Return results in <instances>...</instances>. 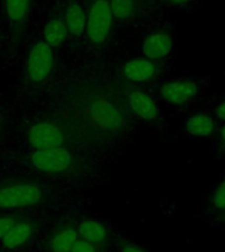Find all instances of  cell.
<instances>
[{"label":"cell","mask_w":225,"mask_h":252,"mask_svg":"<svg viewBox=\"0 0 225 252\" xmlns=\"http://www.w3.org/2000/svg\"><path fill=\"white\" fill-rule=\"evenodd\" d=\"M203 105L211 110V113L215 116L219 125L225 124V94L221 96H211L205 100Z\"/></svg>","instance_id":"cell-20"},{"label":"cell","mask_w":225,"mask_h":252,"mask_svg":"<svg viewBox=\"0 0 225 252\" xmlns=\"http://www.w3.org/2000/svg\"><path fill=\"white\" fill-rule=\"evenodd\" d=\"M113 25V16L108 0H94L87 13L86 34L92 45H102L108 39Z\"/></svg>","instance_id":"cell-7"},{"label":"cell","mask_w":225,"mask_h":252,"mask_svg":"<svg viewBox=\"0 0 225 252\" xmlns=\"http://www.w3.org/2000/svg\"><path fill=\"white\" fill-rule=\"evenodd\" d=\"M211 88L208 78L170 75L149 87L159 104L175 114L188 113L205 102Z\"/></svg>","instance_id":"cell-1"},{"label":"cell","mask_w":225,"mask_h":252,"mask_svg":"<svg viewBox=\"0 0 225 252\" xmlns=\"http://www.w3.org/2000/svg\"><path fill=\"white\" fill-rule=\"evenodd\" d=\"M4 4L8 17L12 21L21 23L25 19L29 8V0H4Z\"/></svg>","instance_id":"cell-19"},{"label":"cell","mask_w":225,"mask_h":252,"mask_svg":"<svg viewBox=\"0 0 225 252\" xmlns=\"http://www.w3.org/2000/svg\"><path fill=\"white\" fill-rule=\"evenodd\" d=\"M151 1L155 4H158V5H161V7L163 8V0H151ZM163 9H165V8H163Z\"/></svg>","instance_id":"cell-26"},{"label":"cell","mask_w":225,"mask_h":252,"mask_svg":"<svg viewBox=\"0 0 225 252\" xmlns=\"http://www.w3.org/2000/svg\"><path fill=\"white\" fill-rule=\"evenodd\" d=\"M42 188L33 183H13L0 188V209L33 206L42 201Z\"/></svg>","instance_id":"cell-8"},{"label":"cell","mask_w":225,"mask_h":252,"mask_svg":"<svg viewBox=\"0 0 225 252\" xmlns=\"http://www.w3.org/2000/svg\"><path fill=\"white\" fill-rule=\"evenodd\" d=\"M78 239L79 236L76 230L62 228L51 236V239L49 240V250L51 252H70Z\"/></svg>","instance_id":"cell-18"},{"label":"cell","mask_w":225,"mask_h":252,"mask_svg":"<svg viewBox=\"0 0 225 252\" xmlns=\"http://www.w3.org/2000/svg\"><path fill=\"white\" fill-rule=\"evenodd\" d=\"M76 232H78L79 239L87 240L92 244L103 243L108 236V228L106 227V224L95 220H83L82 223L79 224Z\"/></svg>","instance_id":"cell-16"},{"label":"cell","mask_w":225,"mask_h":252,"mask_svg":"<svg viewBox=\"0 0 225 252\" xmlns=\"http://www.w3.org/2000/svg\"><path fill=\"white\" fill-rule=\"evenodd\" d=\"M31 163L38 172L57 175L70 168L73 164V154L63 146L33 150L31 154Z\"/></svg>","instance_id":"cell-9"},{"label":"cell","mask_w":225,"mask_h":252,"mask_svg":"<svg viewBox=\"0 0 225 252\" xmlns=\"http://www.w3.org/2000/svg\"><path fill=\"white\" fill-rule=\"evenodd\" d=\"M27 141L33 150L59 147L66 141V134L54 122L38 121L28 127Z\"/></svg>","instance_id":"cell-11"},{"label":"cell","mask_w":225,"mask_h":252,"mask_svg":"<svg viewBox=\"0 0 225 252\" xmlns=\"http://www.w3.org/2000/svg\"><path fill=\"white\" fill-rule=\"evenodd\" d=\"M219 122L204 105L183 114L181 122V134L189 141H211L217 129Z\"/></svg>","instance_id":"cell-6"},{"label":"cell","mask_w":225,"mask_h":252,"mask_svg":"<svg viewBox=\"0 0 225 252\" xmlns=\"http://www.w3.org/2000/svg\"><path fill=\"white\" fill-rule=\"evenodd\" d=\"M200 0H163V8L169 15L177 12H189L196 7Z\"/></svg>","instance_id":"cell-21"},{"label":"cell","mask_w":225,"mask_h":252,"mask_svg":"<svg viewBox=\"0 0 225 252\" xmlns=\"http://www.w3.org/2000/svg\"><path fill=\"white\" fill-rule=\"evenodd\" d=\"M111 12L113 16V21L118 23H128L141 13L144 4H158L153 3L151 0H108ZM161 7V5H158ZM162 8V7H161Z\"/></svg>","instance_id":"cell-13"},{"label":"cell","mask_w":225,"mask_h":252,"mask_svg":"<svg viewBox=\"0 0 225 252\" xmlns=\"http://www.w3.org/2000/svg\"><path fill=\"white\" fill-rule=\"evenodd\" d=\"M124 106L129 117L150 127H162L166 122V113L149 88H129L125 92Z\"/></svg>","instance_id":"cell-4"},{"label":"cell","mask_w":225,"mask_h":252,"mask_svg":"<svg viewBox=\"0 0 225 252\" xmlns=\"http://www.w3.org/2000/svg\"><path fill=\"white\" fill-rule=\"evenodd\" d=\"M69 32L61 19H53L43 28V42H46L51 49L59 47L66 41Z\"/></svg>","instance_id":"cell-17"},{"label":"cell","mask_w":225,"mask_h":252,"mask_svg":"<svg viewBox=\"0 0 225 252\" xmlns=\"http://www.w3.org/2000/svg\"><path fill=\"white\" fill-rule=\"evenodd\" d=\"M63 23L66 25L69 34L79 37L86 32L87 15L79 4H70L65 11Z\"/></svg>","instance_id":"cell-15"},{"label":"cell","mask_w":225,"mask_h":252,"mask_svg":"<svg viewBox=\"0 0 225 252\" xmlns=\"http://www.w3.org/2000/svg\"><path fill=\"white\" fill-rule=\"evenodd\" d=\"M88 117L95 129L111 138H120L125 134L132 121L125 106L106 96H99L90 102Z\"/></svg>","instance_id":"cell-3"},{"label":"cell","mask_w":225,"mask_h":252,"mask_svg":"<svg viewBox=\"0 0 225 252\" xmlns=\"http://www.w3.org/2000/svg\"><path fill=\"white\" fill-rule=\"evenodd\" d=\"M16 223H17V220H16L13 217L0 216V240L7 235L8 231H9Z\"/></svg>","instance_id":"cell-23"},{"label":"cell","mask_w":225,"mask_h":252,"mask_svg":"<svg viewBox=\"0 0 225 252\" xmlns=\"http://www.w3.org/2000/svg\"><path fill=\"white\" fill-rule=\"evenodd\" d=\"M174 64L159 63L145 57L128 59L121 66V75L132 88H149L161 79L173 75Z\"/></svg>","instance_id":"cell-5"},{"label":"cell","mask_w":225,"mask_h":252,"mask_svg":"<svg viewBox=\"0 0 225 252\" xmlns=\"http://www.w3.org/2000/svg\"><path fill=\"white\" fill-rule=\"evenodd\" d=\"M120 252H148V251H145L144 248H141L140 246H137V244L126 242V243H124L121 246Z\"/></svg>","instance_id":"cell-25"},{"label":"cell","mask_w":225,"mask_h":252,"mask_svg":"<svg viewBox=\"0 0 225 252\" xmlns=\"http://www.w3.org/2000/svg\"><path fill=\"white\" fill-rule=\"evenodd\" d=\"M140 54L159 63L174 64L177 58L175 20H161L142 35L138 43Z\"/></svg>","instance_id":"cell-2"},{"label":"cell","mask_w":225,"mask_h":252,"mask_svg":"<svg viewBox=\"0 0 225 252\" xmlns=\"http://www.w3.org/2000/svg\"><path fill=\"white\" fill-rule=\"evenodd\" d=\"M35 232V226L29 222H19L8 231V234L1 239V243L8 250H16L21 247L31 239Z\"/></svg>","instance_id":"cell-14"},{"label":"cell","mask_w":225,"mask_h":252,"mask_svg":"<svg viewBox=\"0 0 225 252\" xmlns=\"http://www.w3.org/2000/svg\"><path fill=\"white\" fill-rule=\"evenodd\" d=\"M204 213L211 220L225 223V168L219 171L216 181L205 196Z\"/></svg>","instance_id":"cell-12"},{"label":"cell","mask_w":225,"mask_h":252,"mask_svg":"<svg viewBox=\"0 0 225 252\" xmlns=\"http://www.w3.org/2000/svg\"><path fill=\"white\" fill-rule=\"evenodd\" d=\"M212 154L219 160L225 161V124H221L217 129L215 137L211 139Z\"/></svg>","instance_id":"cell-22"},{"label":"cell","mask_w":225,"mask_h":252,"mask_svg":"<svg viewBox=\"0 0 225 252\" xmlns=\"http://www.w3.org/2000/svg\"><path fill=\"white\" fill-rule=\"evenodd\" d=\"M54 63V51L46 42L38 41L28 53L25 72L32 82L41 83L50 75Z\"/></svg>","instance_id":"cell-10"},{"label":"cell","mask_w":225,"mask_h":252,"mask_svg":"<svg viewBox=\"0 0 225 252\" xmlns=\"http://www.w3.org/2000/svg\"><path fill=\"white\" fill-rule=\"evenodd\" d=\"M70 252H98V248H96V244L90 243L87 240L78 239Z\"/></svg>","instance_id":"cell-24"}]
</instances>
